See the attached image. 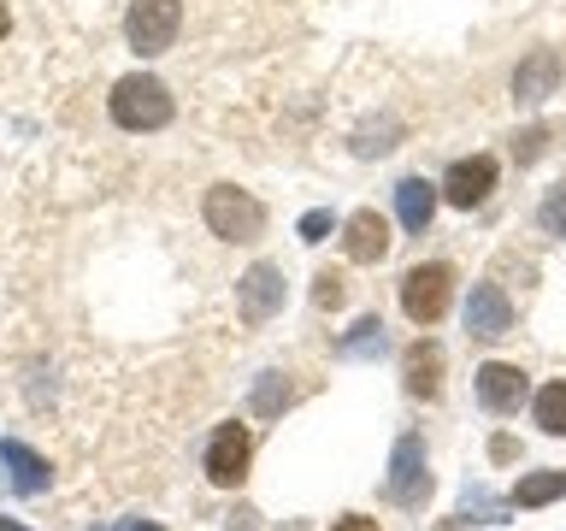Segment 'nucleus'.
<instances>
[{
  "label": "nucleus",
  "instance_id": "nucleus-23",
  "mask_svg": "<svg viewBox=\"0 0 566 531\" xmlns=\"http://www.w3.org/2000/svg\"><path fill=\"white\" fill-rule=\"evenodd\" d=\"M301 242H325L331 237V230H336V212L331 207H313V212H301Z\"/></svg>",
  "mask_w": 566,
  "mask_h": 531
},
{
  "label": "nucleus",
  "instance_id": "nucleus-30",
  "mask_svg": "<svg viewBox=\"0 0 566 531\" xmlns=\"http://www.w3.org/2000/svg\"><path fill=\"white\" fill-rule=\"evenodd\" d=\"M0 531H30V525H18V520H0Z\"/></svg>",
  "mask_w": 566,
  "mask_h": 531
},
{
  "label": "nucleus",
  "instance_id": "nucleus-9",
  "mask_svg": "<svg viewBox=\"0 0 566 531\" xmlns=\"http://www.w3.org/2000/svg\"><path fill=\"white\" fill-rule=\"evenodd\" d=\"M560 77H566L560 53L555 48H531L525 60L513 65V101H520V106H543L548 95H560Z\"/></svg>",
  "mask_w": 566,
  "mask_h": 531
},
{
  "label": "nucleus",
  "instance_id": "nucleus-27",
  "mask_svg": "<svg viewBox=\"0 0 566 531\" xmlns=\"http://www.w3.org/2000/svg\"><path fill=\"white\" fill-rule=\"evenodd\" d=\"M331 531H378V520H366V513H343Z\"/></svg>",
  "mask_w": 566,
  "mask_h": 531
},
{
  "label": "nucleus",
  "instance_id": "nucleus-17",
  "mask_svg": "<svg viewBox=\"0 0 566 531\" xmlns=\"http://www.w3.org/2000/svg\"><path fill=\"white\" fill-rule=\"evenodd\" d=\"M531 419H537L543 437H566V378L543 384L537 396H531Z\"/></svg>",
  "mask_w": 566,
  "mask_h": 531
},
{
  "label": "nucleus",
  "instance_id": "nucleus-28",
  "mask_svg": "<svg viewBox=\"0 0 566 531\" xmlns=\"http://www.w3.org/2000/svg\"><path fill=\"white\" fill-rule=\"evenodd\" d=\"M113 531H166V525H154V520H113Z\"/></svg>",
  "mask_w": 566,
  "mask_h": 531
},
{
  "label": "nucleus",
  "instance_id": "nucleus-16",
  "mask_svg": "<svg viewBox=\"0 0 566 531\" xmlns=\"http://www.w3.org/2000/svg\"><path fill=\"white\" fill-rule=\"evenodd\" d=\"M555 496H566V472L543 467V472H525L520 485H513V508H548Z\"/></svg>",
  "mask_w": 566,
  "mask_h": 531
},
{
  "label": "nucleus",
  "instance_id": "nucleus-24",
  "mask_svg": "<svg viewBox=\"0 0 566 531\" xmlns=\"http://www.w3.org/2000/svg\"><path fill=\"white\" fill-rule=\"evenodd\" d=\"M343 295H348L343 272H318L313 278V301H318V308H343Z\"/></svg>",
  "mask_w": 566,
  "mask_h": 531
},
{
  "label": "nucleus",
  "instance_id": "nucleus-5",
  "mask_svg": "<svg viewBox=\"0 0 566 531\" xmlns=\"http://www.w3.org/2000/svg\"><path fill=\"white\" fill-rule=\"evenodd\" d=\"M177 24H184V0H130L124 12V42H130L142 60L166 53L177 42Z\"/></svg>",
  "mask_w": 566,
  "mask_h": 531
},
{
  "label": "nucleus",
  "instance_id": "nucleus-18",
  "mask_svg": "<svg viewBox=\"0 0 566 531\" xmlns=\"http://www.w3.org/2000/svg\"><path fill=\"white\" fill-rule=\"evenodd\" d=\"M336 348H343L348 361H378V354L389 348V336H384V319H378V313H366L360 325H354V331H348Z\"/></svg>",
  "mask_w": 566,
  "mask_h": 531
},
{
  "label": "nucleus",
  "instance_id": "nucleus-21",
  "mask_svg": "<svg viewBox=\"0 0 566 531\" xmlns=\"http://www.w3.org/2000/svg\"><path fill=\"white\" fill-rule=\"evenodd\" d=\"M396 148V118H384V124H366L360 136H354V154L371 159V154H389Z\"/></svg>",
  "mask_w": 566,
  "mask_h": 531
},
{
  "label": "nucleus",
  "instance_id": "nucleus-7",
  "mask_svg": "<svg viewBox=\"0 0 566 531\" xmlns=\"http://www.w3.org/2000/svg\"><path fill=\"white\" fill-rule=\"evenodd\" d=\"M248 460H254V437H248V425H219L212 431V442H207V478L219 490H237L242 478H248Z\"/></svg>",
  "mask_w": 566,
  "mask_h": 531
},
{
  "label": "nucleus",
  "instance_id": "nucleus-31",
  "mask_svg": "<svg viewBox=\"0 0 566 531\" xmlns=\"http://www.w3.org/2000/svg\"><path fill=\"white\" fill-rule=\"evenodd\" d=\"M437 531H460V525H437Z\"/></svg>",
  "mask_w": 566,
  "mask_h": 531
},
{
  "label": "nucleus",
  "instance_id": "nucleus-25",
  "mask_svg": "<svg viewBox=\"0 0 566 531\" xmlns=\"http://www.w3.org/2000/svg\"><path fill=\"white\" fill-rule=\"evenodd\" d=\"M460 513H478V520H502L507 502H495V496H484V490H467V502H460Z\"/></svg>",
  "mask_w": 566,
  "mask_h": 531
},
{
  "label": "nucleus",
  "instance_id": "nucleus-3",
  "mask_svg": "<svg viewBox=\"0 0 566 531\" xmlns=\"http://www.w3.org/2000/svg\"><path fill=\"white\" fill-rule=\"evenodd\" d=\"M201 212H207V230L219 242H260V230H265V207L237 184H212Z\"/></svg>",
  "mask_w": 566,
  "mask_h": 531
},
{
  "label": "nucleus",
  "instance_id": "nucleus-15",
  "mask_svg": "<svg viewBox=\"0 0 566 531\" xmlns=\"http://www.w3.org/2000/svg\"><path fill=\"white\" fill-rule=\"evenodd\" d=\"M0 460H7V472H12V490H18V496H42V490L53 485L48 460L35 455L30 442H18V437H7V442H0Z\"/></svg>",
  "mask_w": 566,
  "mask_h": 531
},
{
  "label": "nucleus",
  "instance_id": "nucleus-1",
  "mask_svg": "<svg viewBox=\"0 0 566 531\" xmlns=\"http://www.w3.org/2000/svg\"><path fill=\"white\" fill-rule=\"evenodd\" d=\"M106 113H113L118 131H166L171 113H177V101H171V88L159 83V77H148V71H130V77L113 83Z\"/></svg>",
  "mask_w": 566,
  "mask_h": 531
},
{
  "label": "nucleus",
  "instance_id": "nucleus-12",
  "mask_svg": "<svg viewBox=\"0 0 566 531\" xmlns=\"http://www.w3.org/2000/svg\"><path fill=\"white\" fill-rule=\"evenodd\" d=\"M389 242H396V237H389V219H384L378 207H360V212L343 225V254H348L354 266H378V260L389 254Z\"/></svg>",
  "mask_w": 566,
  "mask_h": 531
},
{
  "label": "nucleus",
  "instance_id": "nucleus-26",
  "mask_svg": "<svg viewBox=\"0 0 566 531\" xmlns=\"http://www.w3.org/2000/svg\"><path fill=\"white\" fill-rule=\"evenodd\" d=\"M513 455H520V442H513V437H490V460H495V467H507Z\"/></svg>",
  "mask_w": 566,
  "mask_h": 531
},
{
  "label": "nucleus",
  "instance_id": "nucleus-19",
  "mask_svg": "<svg viewBox=\"0 0 566 531\" xmlns=\"http://www.w3.org/2000/svg\"><path fill=\"white\" fill-rule=\"evenodd\" d=\"M290 402H295V384L283 378V372H260V384H254V414H260V419H277Z\"/></svg>",
  "mask_w": 566,
  "mask_h": 531
},
{
  "label": "nucleus",
  "instance_id": "nucleus-6",
  "mask_svg": "<svg viewBox=\"0 0 566 531\" xmlns=\"http://www.w3.org/2000/svg\"><path fill=\"white\" fill-rule=\"evenodd\" d=\"M237 313H242V325H265V319L283 313V266H272V260L248 266L237 278Z\"/></svg>",
  "mask_w": 566,
  "mask_h": 531
},
{
  "label": "nucleus",
  "instance_id": "nucleus-14",
  "mask_svg": "<svg viewBox=\"0 0 566 531\" xmlns=\"http://www.w3.org/2000/svg\"><path fill=\"white\" fill-rule=\"evenodd\" d=\"M437 201H442V189L431 184V177H401V184H396V212H401L407 237H424V230H431Z\"/></svg>",
  "mask_w": 566,
  "mask_h": 531
},
{
  "label": "nucleus",
  "instance_id": "nucleus-8",
  "mask_svg": "<svg viewBox=\"0 0 566 531\" xmlns=\"http://www.w3.org/2000/svg\"><path fill=\"white\" fill-rule=\"evenodd\" d=\"M442 201L460 207V212H472V207H484L490 201V189H495V159L490 154H467V159H454L449 177H442Z\"/></svg>",
  "mask_w": 566,
  "mask_h": 531
},
{
  "label": "nucleus",
  "instance_id": "nucleus-2",
  "mask_svg": "<svg viewBox=\"0 0 566 531\" xmlns=\"http://www.w3.org/2000/svg\"><path fill=\"white\" fill-rule=\"evenodd\" d=\"M449 301H454V266L449 260H424V266H413V272L401 278V313L413 319L419 331L442 325Z\"/></svg>",
  "mask_w": 566,
  "mask_h": 531
},
{
  "label": "nucleus",
  "instance_id": "nucleus-29",
  "mask_svg": "<svg viewBox=\"0 0 566 531\" xmlns=\"http://www.w3.org/2000/svg\"><path fill=\"white\" fill-rule=\"evenodd\" d=\"M7 30H12V7L0 0V35H7Z\"/></svg>",
  "mask_w": 566,
  "mask_h": 531
},
{
  "label": "nucleus",
  "instance_id": "nucleus-11",
  "mask_svg": "<svg viewBox=\"0 0 566 531\" xmlns=\"http://www.w3.org/2000/svg\"><path fill=\"white\" fill-rule=\"evenodd\" d=\"M531 396V378L507 361H484L478 366V402L484 414H520V402Z\"/></svg>",
  "mask_w": 566,
  "mask_h": 531
},
{
  "label": "nucleus",
  "instance_id": "nucleus-13",
  "mask_svg": "<svg viewBox=\"0 0 566 531\" xmlns=\"http://www.w3.org/2000/svg\"><path fill=\"white\" fill-rule=\"evenodd\" d=\"M401 389L413 402H437L442 396V348L431 343V336H419V343L401 354Z\"/></svg>",
  "mask_w": 566,
  "mask_h": 531
},
{
  "label": "nucleus",
  "instance_id": "nucleus-10",
  "mask_svg": "<svg viewBox=\"0 0 566 531\" xmlns=\"http://www.w3.org/2000/svg\"><path fill=\"white\" fill-rule=\"evenodd\" d=\"M513 331V301L502 283H472L467 295V336H478V343H495V336Z\"/></svg>",
  "mask_w": 566,
  "mask_h": 531
},
{
  "label": "nucleus",
  "instance_id": "nucleus-22",
  "mask_svg": "<svg viewBox=\"0 0 566 531\" xmlns=\"http://www.w3.org/2000/svg\"><path fill=\"white\" fill-rule=\"evenodd\" d=\"M543 148H548V124H525V131L513 136V159H520V166L543 159Z\"/></svg>",
  "mask_w": 566,
  "mask_h": 531
},
{
  "label": "nucleus",
  "instance_id": "nucleus-20",
  "mask_svg": "<svg viewBox=\"0 0 566 531\" xmlns=\"http://www.w3.org/2000/svg\"><path fill=\"white\" fill-rule=\"evenodd\" d=\"M537 230H543V237H555V242H566V184L543 189V201H537Z\"/></svg>",
  "mask_w": 566,
  "mask_h": 531
},
{
  "label": "nucleus",
  "instance_id": "nucleus-4",
  "mask_svg": "<svg viewBox=\"0 0 566 531\" xmlns=\"http://www.w3.org/2000/svg\"><path fill=\"white\" fill-rule=\"evenodd\" d=\"M431 460H424V437L419 431H401L396 449H389V478H384V496L396 508H424V496H431Z\"/></svg>",
  "mask_w": 566,
  "mask_h": 531
}]
</instances>
